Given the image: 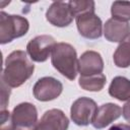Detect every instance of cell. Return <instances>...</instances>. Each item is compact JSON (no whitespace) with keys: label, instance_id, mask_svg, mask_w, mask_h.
<instances>
[{"label":"cell","instance_id":"e0dca14e","mask_svg":"<svg viewBox=\"0 0 130 130\" xmlns=\"http://www.w3.org/2000/svg\"><path fill=\"white\" fill-rule=\"evenodd\" d=\"M112 18L127 22L130 20V2L128 1H115L111 8Z\"/></svg>","mask_w":130,"mask_h":130},{"label":"cell","instance_id":"6da1fadb","mask_svg":"<svg viewBox=\"0 0 130 130\" xmlns=\"http://www.w3.org/2000/svg\"><path fill=\"white\" fill-rule=\"evenodd\" d=\"M34 70L35 65L29 61L26 53L16 50L7 56L1 80L9 87H18L32 75Z\"/></svg>","mask_w":130,"mask_h":130},{"label":"cell","instance_id":"ac0fdd59","mask_svg":"<svg viewBox=\"0 0 130 130\" xmlns=\"http://www.w3.org/2000/svg\"><path fill=\"white\" fill-rule=\"evenodd\" d=\"M68 4L74 17L86 12H94V2L91 0L70 1L68 2Z\"/></svg>","mask_w":130,"mask_h":130},{"label":"cell","instance_id":"3957f363","mask_svg":"<svg viewBox=\"0 0 130 130\" xmlns=\"http://www.w3.org/2000/svg\"><path fill=\"white\" fill-rule=\"evenodd\" d=\"M28 28L29 23L25 17L0 12V43L2 45L24 36Z\"/></svg>","mask_w":130,"mask_h":130},{"label":"cell","instance_id":"30bf717a","mask_svg":"<svg viewBox=\"0 0 130 130\" xmlns=\"http://www.w3.org/2000/svg\"><path fill=\"white\" fill-rule=\"evenodd\" d=\"M69 120L59 109H52L43 115L38 122L36 130H67Z\"/></svg>","mask_w":130,"mask_h":130},{"label":"cell","instance_id":"d6986e66","mask_svg":"<svg viewBox=\"0 0 130 130\" xmlns=\"http://www.w3.org/2000/svg\"><path fill=\"white\" fill-rule=\"evenodd\" d=\"M1 122H0V130H15L14 124L12 120V115L6 110H1Z\"/></svg>","mask_w":130,"mask_h":130},{"label":"cell","instance_id":"ffe728a7","mask_svg":"<svg viewBox=\"0 0 130 130\" xmlns=\"http://www.w3.org/2000/svg\"><path fill=\"white\" fill-rule=\"evenodd\" d=\"M1 94H2V99H1V110H5V108L8 105V102H9L10 89H9V86L6 85V83L4 81H2V80H1Z\"/></svg>","mask_w":130,"mask_h":130},{"label":"cell","instance_id":"9a60e30c","mask_svg":"<svg viewBox=\"0 0 130 130\" xmlns=\"http://www.w3.org/2000/svg\"><path fill=\"white\" fill-rule=\"evenodd\" d=\"M79 86L88 91H100L106 84V76L103 73L90 75V76H80Z\"/></svg>","mask_w":130,"mask_h":130},{"label":"cell","instance_id":"603a6c76","mask_svg":"<svg viewBox=\"0 0 130 130\" xmlns=\"http://www.w3.org/2000/svg\"><path fill=\"white\" fill-rule=\"evenodd\" d=\"M126 41H127V42H128V43H129V44H130V36H129V37H128V38H127V40H126Z\"/></svg>","mask_w":130,"mask_h":130},{"label":"cell","instance_id":"7c38bea8","mask_svg":"<svg viewBox=\"0 0 130 130\" xmlns=\"http://www.w3.org/2000/svg\"><path fill=\"white\" fill-rule=\"evenodd\" d=\"M121 114L122 109L118 105L112 103L104 104L98 109L91 124L96 129H103L113 121L117 120Z\"/></svg>","mask_w":130,"mask_h":130},{"label":"cell","instance_id":"8992f818","mask_svg":"<svg viewBox=\"0 0 130 130\" xmlns=\"http://www.w3.org/2000/svg\"><path fill=\"white\" fill-rule=\"evenodd\" d=\"M56 46L55 39L48 35H42L34 38L26 45V51L30 59L35 62H45L52 54Z\"/></svg>","mask_w":130,"mask_h":130},{"label":"cell","instance_id":"44dd1931","mask_svg":"<svg viewBox=\"0 0 130 130\" xmlns=\"http://www.w3.org/2000/svg\"><path fill=\"white\" fill-rule=\"evenodd\" d=\"M122 114H123V117L125 118V120L130 123V100L124 105L123 110H122Z\"/></svg>","mask_w":130,"mask_h":130},{"label":"cell","instance_id":"5bb4252c","mask_svg":"<svg viewBox=\"0 0 130 130\" xmlns=\"http://www.w3.org/2000/svg\"><path fill=\"white\" fill-rule=\"evenodd\" d=\"M109 93L119 101L130 100V80L123 76H116L109 86Z\"/></svg>","mask_w":130,"mask_h":130},{"label":"cell","instance_id":"9c48e42d","mask_svg":"<svg viewBox=\"0 0 130 130\" xmlns=\"http://www.w3.org/2000/svg\"><path fill=\"white\" fill-rule=\"evenodd\" d=\"M73 13L69 7V4L62 1L53 2L46 12L47 20L59 27H64L69 25L73 20Z\"/></svg>","mask_w":130,"mask_h":130},{"label":"cell","instance_id":"7402d4cb","mask_svg":"<svg viewBox=\"0 0 130 130\" xmlns=\"http://www.w3.org/2000/svg\"><path fill=\"white\" fill-rule=\"evenodd\" d=\"M109 130H130V125L126 124H116L112 126Z\"/></svg>","mask_w":130,"mask_h":130},{"label":"cell","instance_id":"7a4b0ae2","mask_svg":"<svg viewBox=\"0 0 130 130\" xmlns=\"http://www.w3.org/2000/svg\"><path fill=\"white\" fill-rule=\"evenodd\" d=\"M51 62L63 76L74 80L78 71V60L75 49L67 43H58L51 54Z\"/></svg>","mask_w":130,"mask_h":130},{"label":"cell","instance_id":"277c9868","mask_svg":"<svg viewBox=\"0 0 130 130\" xmlns=\"http://www.w3.org/2000/svg\"><path fill=\"white\" fill-rule=\"evenodd\" d=\"M12 120L15 130H36L38 111L30 103H21L12 111Z\"/></svg>","mask_w":130,"mask_h":130},{"label":"cell","instance_id":"4fadbf2b","mask_svg":"<svg viewBox=\"0 0 130 130\" xmlns=\"http://www.w3.org/2000/svg\"><path fill=\"white\" fill-rule=\"evenodd\" d=\"M104 35L109 42L122 43L130 36V24L128 22L110 18L105 23Z\"/></svg>","mask_w":130,"mask_h":130},{"label":"cell","instance_id":"2e32d148","mask_svg":"<svg viewBox=\"0 0 130 130\" xmlns=\"http://www.w3.org/2000/svg\"><path fill=\"white\" fill-rule=\"evenodd\" d=\"M113 59L117 67L126 68L130 66V44L127 41L122 42L118 46L114 53Z\"/></svg>","mask_w":130,"mask_h":130},{"label":"cell","instance_id":"8fae6325","mask_svg":"<svg viewBox=\"0 0 130 130\" xmlns=\"http://www.w3.org/2000/svg\"><path fill=\"white\" fill-rule=\"evenodd\" d=\"M104 61L100 53L95 51L84 52L78 60V71L80 76H90L102 73Z\"/></svg>","mask_w":130,"mask_h":130},{"label":"cell","instance_id":"5b68a950","mask_svg":"<svg viewBox=\"0 0 130 130\" xmlns=\"http://www.w3.org/2000/svg\"><path fill=\"white\" fill-rule=\"evenodd\" d=\"M98 111L96 104L89 98H79L71 106L70 116L72 121L78 126H86L92 123Z\"/></svg>","mask_w":130,"mask_h":130},{"label":"cell","instance_id":"ba28073f","mask_svg":"<svg viewBox=\"0 0 130 130\" xmlns=\"http://www.w3.org/2000/svg\"><path fill=\"white\" fill-rule=\"evenodd\" d=\"M102 20L94 12H86L76 16L79 34L85 39H99L102 36Z\"/></svg>","mask_w":130,"mask_h":130},{"label":"cell","instance_id":"52a82bcc","mask_svg":"<svg viewBox=\"0 0 130 130\" xmlns=\"http://www.w3.org/2000/svg\"><path fill=\"white\" fill-rule=\"evenodd\" d=\"M63 90L62 83L54 77L40 78L34 85V96L41 102H49L57 99Z\"/></svg>","mask_w":130,"mask_h":130}]
</instances>
